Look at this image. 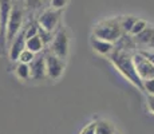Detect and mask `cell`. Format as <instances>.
Wrapping results in <instances>:
<instances>
[{"label":"cell","instance_id":"cb8c5ba5","mask_svg":"<svg viewBox=\"0 0 154 134\" xmlns=\"http://www.w3.org/2000/svg\"><path fill=\"white\" fill-rule=\"evenodd\" d=\"M115 134H121V133L119 132H115Z\"/></svg>","mask_w":154,"mask_h":134},{"label":"cell","instance_id":"9c48e42d","mask_svg":"<svg viewBox=\"0 0 154 134\" xmlns=\"http://www.w3.org/2000/svg\"><path fill=\"white\" fill-rule=\"evenodd\" d=\"M133 38H134L138 50H142V48L154 50V26L149 24L140 35Z\"/></svg>","mask_w":154,"mask_h":134},{"label":"cell","instance_id":"52a82bcc","mask_svg":"<svg viewBox=\"0 0 154 134\" xmlns=\"http://www.w3.org/2000/svg\"><path fill=\"white\" fill-rule=\"evenodd\" d=\"M133 61H134L135 70H137L138 75L141 76L142 80L153 78L154 76V64L140 51V50L133 52Z\"/></svg>","mask_w":154,"mask_h":134},{"label":"cell","instance_id":"2e32d148","mask_svg":"<svg viewBox=\"0 0 154 134\" xmlns=\"http://www.w3.org/2000/svg\"><path fill=\"white\" fill-rule=\"evenodd\" d=\"M147 26H149V23H147L146 20H145V19H141V17H138L137 22H135L134 26H133L131 31H130V35H131V36H137V35H140Z\"/></svg>","mask_w":154,"mask_h":134},{"label":"cell","instance_id":"8992f818","mask_svg":"<svg viewBox=\"0 0 154 134\" xmlns=\"http://www.w3.org/2000/svg\"><path fill=\"white\" fill-rule=\"evenodd\" d=\"M60 12L62 11L55 10L52 7L47 8V10H44L39 14V16L36 19L38 24H39L40 28L46 30V31L54 32L56 27L59 26V22H60Z\"/></svg>","mask_w":154,"mask_h":134},{"label":"cell","instance_id":"3957f363","mask_svg":"<svg viewBox=\"0 0 154 134\" xmlns=\"http://www.w3.org/2000/svg\"><path fill=\"white\" fill-rule=\"evenodd\" d=\"M24 27V11L20 5L14 4L11 16L8 19L7 27H5V32H4V38L7 43H11L12 39L19 34Z\"/></svg>","mask_w":154,"mask_h":134},{"label":"cell","instance_id":"9a60e30c","mask_svg":"<svg viewBox=\"0 0 154 134\" xmlns=\"http://www.w3.org/2000/svg\"><path fill=\"white\" fill-rule=\"evenodd\" d=\"M138 17L133 16V15H125V16H121V26H122V30L125 34H130L134 23L137 22Z\"/></svg>","mask_w":154,"mask_h":134},{"label":"cell","instance_id":"d6986e66","mask_svg":"<svg viewBox=\"0 0 154 134\" xmlns=\"http://www.w3.org/2000/svg\"><path fill=\"white\" fill-rule=\"evenodd\" d=\"M143 91L146 94H152L154 95V76L150 79L143 80Z\"/></svg>","mask_w":154,"mask_h":134},{"label":"cell","instance_id":"e0dca14e","mask_svg":"<svg viewBox=\"0 0 154 134\" xmlns=\"http://www.w3.org/2000/svg\"><path fill=\"white\" fill-rule=\"evenodd\" d=\"M36 55H38V54L32 52L31 50L24 48V50L22 51V54L19 55V59H17V62H22V63H27V64H29L35 58H36Z\"/></svg>","mask_w":154,"mask_h":134},{"label":"cell","instance_id":"277c9868","mask_svg":"<svg viewBox=\"0 0 154 134\" xmlns=\"http://www.w3.org/2000/svg\"><path fill=\"white\" fill-rule=\"evenodd\" d=\"M69 50H70V39L67 35L66 30L60 28L59 31H56L54 34L51 43L48 44V51H51L55 55L60 56V58L66 59L69 55Z\"/></svg>","mask_w":154,"mask_h":134},{"label":"cell","instance_id":"6da1fadb","mask_svg":"<svg viewBox=\"0 0 154 134\" xmlns=\"http://www.w3.org/2000/svg\"><path fill=\"white\" fill-rule=\"evenodd\" d=\"M109 61L126 80H129L134 87L143 91V80L141 79V76L138 75L137 70H135L131 51L115 46L112 52L109 55Z\"/></svg>","mask_w":154,"mask_h":134},{"label":"cell","instance_id":"4fadbf2b","mask_svg":"<svg viewBox=\"0 0 154 134\" xmlns=\"http://www.w3.org/2000/svg\"><path fill=\"white\" fill-rule=\"evenodd\" d=\"M15 74H16L17 78L22 79V80L31 79V70H29V64L22 63V62H16V66H15Z\"/></svg>","mask_w":154,"mask_h":134},{"label":"cell","instance_id":"7c38bea8","mask_svg":"<svg viewBox=\"0 0 154 134\" xmlns=\"http://www.w3.org/2000/svg\"><path fill=\"white\" fill-rule=\"evenodd\" d=\"M44 47H46V44H44V42L42 40V38L39 36V34L35 35V36H31V38H27V39H26V48L31 50V51L35 52V54L43 52Z\"/></svg>","mask_w":154,"mask_h":134},{"label":"cell","instance_id":"30bf717a","mask_svg":"<svg viewBox=\"0 0 154 134\" xmlns=\"http://www.w3.org/2000/svg\"><path fill=\"white\" fill-rule=\"evenodd\" d=\"M26 48V34L24 31H20L19 34L12 39V42L10 43V50H8V55L10 59L12 62H17L19 55L22 54V51Z\"/></svg>","mask_w":154,"mask_h":134},{"label":"cell","instance_id":"7402d4cb","mask_svg":"<svg viewBox=\"0 0 154 134\" xmlns=\"http://www.w3.org/2000/svg\"><path fill=\"white\" fill-rule=\"evenodd\" d=\"M140 51L145 56H146L147 59H149L150 62L154 64V50H147V48H142V50H140Z\"/></svg>","mask_w":154,"mask_h":134},{"label":"cell","instance_id":"5bb4252c","mask_svg":"<svg viewBox=\"0 0 154 134\" xmlns=\"http://www.w3.org/2000/svg\"><path fill=\"white\" fill-rule=\"evenodd\" d=\"M115 132H117V130L114 129V126H112L109 121L98 120L95 134H115Z\"/></svg>","mask_w":154,"mask_h":134},{"label":"cell","instance_id":"603a6c76","mask_svg":"<svg viewBox=\"0 0 154 134\" xmlns=\"http://www.w3.org/2000/svg\"><path fill=\"white\" fill-rule=\"evenodd\" d=\"M0 35H2V20H0Z\"/></svg>","mask_w":154,"mask_h":134},{"label":"cell","instance_id":"ac0fdd59","mask_svg":"<svg viewBox=\"0 0 154 134\" xmlns=\"http://www.w3.org/2000/svg\"><path fill=\"white\" fill-rule=\"evenodd\" d=\"M97 123H98V120H94V121H90L88 123H86L83 127L81 129L79 134H95V130H97Z\"/></svg>","mask_w":154,"mask_h":134},{"label":"cell","instance_id":"ba28073f","mask_svg":"<svg viewBox=\"0 0 154 134\" xmlns=\"http://www.w3.org/2000/svg\"><path fill=\"white\" fill-rule=\"evenodd\" d=\"M29 70H31V79L32 80H42L44 78H47L46 56H44V52L38 54L36 58L29 63Z\"/></svg>","mask_w":154,"mask_h":134},{"label":"cell","instance_id":"ffe728a7","mask_svg":"<svg viewBox=\"0 0 154 134\" xmlns=\"http://www.w3.org/2000/svg\"><path fill=\"white\" fill-rule=\"evenodd\" d=\"M67 3H69V0H50V7L62 11L67 5Z\"/></svg>","mask_w":154,"mask_h":134},{"label":"cell","instance_id":"7a4b0ae2","mask_svg":"<svg viewBox=\"0 0 154 134\" xmlns=\"http://www.w3.org/2000/svg\"><path fill=\"white\" fill-rule=\"evenodd\" d=\"M125 34L121 26V16L109 17V19L100 20L93 28V36L99 38V39L117 43Z\"/></svg>","mask_w":154,"mask_h":134},{"label":"cell","instance_id":"44dd1931","mask_svg":"<svg viewBox=\"0 0 154 134\" xmlns=\"http://www.w3.org/2000/svg\"><path fill=\"white\" fill-rule=\"evenodd\" d=\"M146 103H147V109H149V111L154 115V95H152V94H147Z\"/></svg>","mask_w":154,"mask_h":134},{"label":"cell","instance_id":"8fae6325","mask_svg":"<svg viewBox=\"0 0 154 134\" xmlns=\"http://www.w3.org/2000/svg\"><path fill=\"white\" fill-rule=\"evenodd\" d=\"M90 44H91L94 51L97 54H99V55H102V56H109L115 47V44L111 43V42L99 39V38H95V36H93V35H91Z\"/></svg>","mask_w":154,"mask_h":134},{"label":"cell","instance_id":"5b68a950","mask_svg":"<svg viewBox=\"0 0 154 134\" xmlns=\"http://www.w3.org/2000/svg\"><path fill=\"white\" fill-rule=\"evenodd\" d=\"M44 56H46V70H47V78L55 80L62 76L64 71V59L60 56L55 55L51 51H44Z\"/></svg>","mask_w":154,"mask_h":134}]
</instances>
